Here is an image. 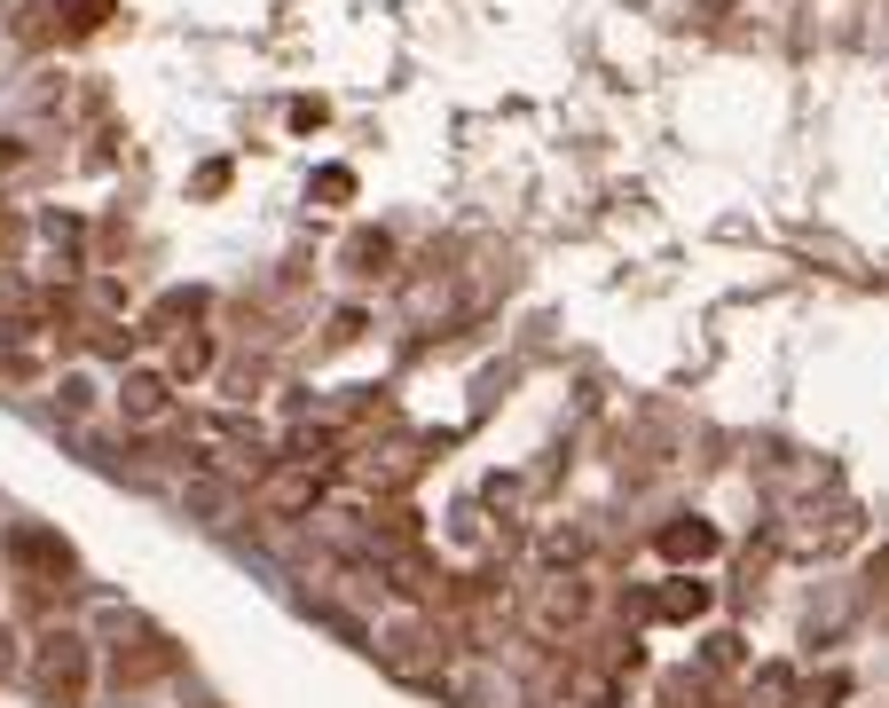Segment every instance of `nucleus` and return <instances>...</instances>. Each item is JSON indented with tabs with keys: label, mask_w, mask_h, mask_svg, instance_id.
Returning <instances> with one entry per match:
<instances>
[{
	"label": "nucleus",
	"mask_w": 889,
	"mask_h": 708,
	"mask_svg": "<svg viewBox=\"0 0 889 708\" xmlns=\"http://www.w3.org/2000/svg\"><path fill=\"white\" fill-rule=\"evenodd\" d=\"M40 685H48L55 700H79V692H87V654H79V638H55V646H48Z\"/></svg>",
	"instance_id": "obj_1"
},
{
	"label": "nucleus",
	"mask_w": 889,
	"mask_h": 708,
	"mask_svg": "<svg viewBox=\"0 0 889 708\" xmlns=\"http://www.w3.org/2000/svg\"><path fill=\"white\" fill-rule=\"evenodd\" d=\"M708 544H717V536H708L700 519H693V527H669V536H661V552H669V559H700Z\"/></svg>",
	"instance_id": "obj_2"
},
{
	"label": "nucleus",
	"mask_w": 889,
	"mask_h": 708,
	"mask_svg": "<svg viewBox=\"0 0 889 708\" xmlns=\"http://www.w3.org/2000/svg\"><path fill=\"white\" fill-rule=\"evenodd\" d=\"M127 409H134V417H158V409H165V386H158V378H134V386H127Z\"/></svg>",
	"instance_id": "obj_3"
}]
</instances>
